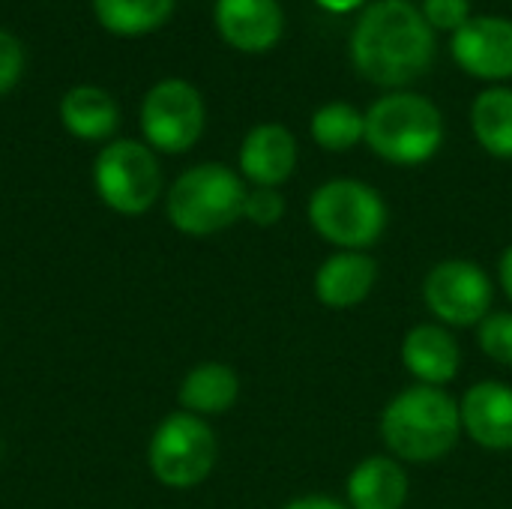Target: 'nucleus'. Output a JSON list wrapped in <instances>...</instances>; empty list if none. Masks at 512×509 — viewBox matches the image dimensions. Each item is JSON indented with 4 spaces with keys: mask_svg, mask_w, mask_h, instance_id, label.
Masks as SVG:
<instances>
[{
    "mask_svg": "<svg viewBox=\"0 0 512 509\" xmlns=\"http://www.w3.org/2000/svg\"><path fill=\"white\" fill-rule=\"evenodd\" d=\"M351 63L378 87H405L435 60V30L411 0L369 3L351 30Z\"/></svg>",
    "mask_w": 512,
    "mask_h": 509,
    "instance_id": "nucleus-1",
    "label": "nucleus"
},
{
    "mask_svg": "<svg viewBox=\"0 0 512 509\" xmlns=\"http://www.w3.org/2000/svg\"><path fill=\"white\" fill-rule=\"evenodd\" d=\"M378 432L387 453L402 465H435L462 441L459 399L444 387L411 384L384 405Z\"/></svg>",
    "mask_w": 512,
    "mask_h": 509,
    "instance_id": "nucleus-2",
    "label": "nucleus"
},
{
    "mask_svg": "<svg viewBox=\"0 0 512 509\" xmlns=\"http://www.w3.org/2000/svg\"><path fill=\"white\" fill-rule=\"evenodd\" d=\"M366 144L390 165H426L444 144V114L423 93L390 90L366 111Z\"/></svg>",
    "mask_w": 512,
    "mask_h": 509,
    "instance_id": "nucleus-3",
    "label": "nucleus"
},
{
    "mask_svg": "<svg viewBox=\"0 0 512 509\" xmlns=\"http://www.w3.org/2000/svg\"><path fill=\"white\" fill-rule=\"evenodd\" d=\"M249 186L222 162L186 168L165 192V216L186 237H213L243 219Z\"/></svg>",
    "mask_w": 512,
    "mask_h": 509,
    "instance_id": "nucleus-4",
    "label": "nucleus"
},
{
    "mask_svg": "<svg viewBox=\"0 0 512 509\" xmlns=\"http://www.w3.org/2000/svg\"><path fill=\"white\" fill-rule=\"evenodd\" d=\"M306 219L336 252H369L390 225V207L366 180L336 177L309 195Z\"/></svg>",
    "mask_w": 512,
    "mask_h": 509,
    "instance_id": "nucleus-5",
    "label": "nucleus"
},
{
    "mask_svg": "<svg viewBox=\"0 0 512 509\" xmlns=\"http://www.w3.org/2000/svg\"><path fill=\"white\" fill-rule=\"evenodd\" d=\"M219 459V441L204 417L174 411L150 435L147 465L156 483L174 492H189L207 483Z\"/></svg>",
    "mask_w": 512,
    "mask_h": 509,
    "instance_id": "nucleus-6",
    "label": "nucleus"
},
{
    "mask_svg": "<svg viewBox=\"0 0 512 509\" xmlns=\"http://www.w3.org/2000/svg\"><path fill=\"white\" fill-rule=\"evenodd\" d=\"M93 189L108 210L141 216L162 198V165L144 141L114 138L93 159Z\"/></svg>",
    "mask_w": 512,
    "mask_h": 509,
    "instance_id": "nucleus-7",
    "label": "nucleus"
},
{
    "mask_svg": "<svg viewBox=\"0 0 512 509\" xmlns=\"http://www.w3.org/2000/svg\"><path fill=\"white\" fill-rule=\"evenodd\" d=\"M138 123L144 144L153 153L180 156L201 141L207 126V105L192 81L162 78L144 93Z\"/></svg>",
    "mask_w": 512,
    "mask_h": 509,
    "instance_id": "nucleus-8",
    "label": "nucleus"
},
{
    "mask_svg": "<svg viewBox=\"0 0 512 509\" xmlns=\"http://www.w3.org/2000/svg\"><path fill=\"white\" fill-rule=\"evenodd\" d=\"M423 303L438 324L450 330H477L480 321L492 312L495 285L483 264L471 258H447L432 264L426 273Z\"/></svg>",
    "mask_w": 512,
    "mask_h": 509,
    "instance_id": "nucleus-9",
    "label": "nucleus"
},
{
    "mask_svg": "<svg viewBox=\"0 0 512 509\" xmlns=\"http://www.w3.org/2000/svg\"><path fill=\"white\" fill-rule=\"evenodd\" d=\"M459 69L480 81L512 78V21L501 15H471L450 39Z\"/></svg>",
    "mask_w": 512,
    "mask_h": 509,
    "instance_id": "nucleus-10",
    "label": "nucleus"
},
{
    "mask_svg": "<svg viewBox=\"0 0 512 509\" xmlns=\"http://www.w3.org/2000/svg\"><path fill=\"white\" fill-rule=\"evenodd\" d=\"M462 435L480 450L512 453V384L486 378L465 390L459 399Z\"/></svg>",
    "mask_w": 512,
    "mask_h": 509,
    "instance_id": "nucleus-11",
    "label": "nucleus"
},
{
    "mask_svg": "<svg viewBox=\"0 0 512 509\" xmlns=\"http://www.w3.org/2000/svg\"><path fill=\"white\" fill-rule=\"evenodd\" d=\"M300 147L288 126L282 123H258L243 135L237 168L240 177L261 189H279L297 171Z\"/></svg>",
    "mask_w": 512,
    "mask_h": 509,
    "instance_id": "nucleus-12",
    "label": "nucleus"
},
{
    "mask_svg": "<svg viewBox=\"0 0 512 509\" xmlns=\"http://www.w3.org/2000/svg\"><path fill=\"white\" fill-rule=\"evenodd\" d=\"M399 357L414 384L426 387L447 390V384H453L462 372V345L456 333L438 321L414 324L402 339Z\"/></svg>",
    "mask_w": 512,
    "mask_h": 509,
    "instance_id": "nucleus-13",
    "label": "nucleus"
},
{
    "mask_svg": "<svg viewBox=\"0 0 512 509\" xmlns=\"http://www.w3.org/2000/svg\"><path fill=\"white\" fill-rule=\"evenodd\" d=\"M213 21L219 36L246 54L270 51L285 27L279 0H216Z\"/></svg>",
    "mask_w": 512,
    "mask_h": 509,
    "instance_id": "nucleus-14",
    "label": "nucleus"
},
{
    "mask_svg": "<svg viewBox=\"0 0 512 509\" xmlns=\"http://www.w3.org/2000/svg\"><path fill=\"white\" fill-rule=\"evenodd\" d=\"M378 285V261L369 252H333L327 255L315 276L312 294L321 306L345 312L369 300Z\"/></svg>",
    "mask_w": 512,
    "mask_h": 509,
    "instance_id": "nucleus-15",
    "label": "nucleus"
},
{
    "mask_svg": "<svg viewBox=\"0 0 512 509\" xmlns=\"http://www.w3.org/2000/svg\"><path fill=\"white\" fill-rule=\"evenodd\" d=\"M411 495L408 471L390 453L360 459L345 480L348 509H405Z\"/></svg>",
    "mask_w": 512,
    "mask_h": 509,
    "instance_id": "nucleus-16",
    "label": "nucleus"
},
{
    "mask_svg": "<svg viewBox=\"0 0 512 509\" xmlns=\"http://www.w3.org/2000/svg\"><path fill=\"white\" fill-rule=\"evenodd\" d=\"M60 126L78 141H114L120 126L117 99L96 84H75L60 96Z\"/></svg>",
    "mask_w": 512,
    "mask_h": 509,
    "instance_id": "nucleus-17",
    "label": "nucleus"
},
{
    "mask_svg": "<svg viewBox=\"0 0 512 509\" xmlns=\"http://www.w3.org/2000/svg\"><path fill=\"white\" fill-rule=\"evenodd\" d=\"M237 399H240V378L228 363L219 360H207L189 369L177 390L180 411L204 420L228 414L237 405Z\"/></svg>",
    "mask_w": 512,
    "mask_h": 509,
    "instance_id": "nucleus-18",
    "label": "nucleus"
},
{
    "mask_svg": "<svg viewBox=\"0 0 512 509\" xmlns=\"http://www.w3.org/2000/svg\"><path fill=\"white\" fill-rule=\"evenodd\" d=\"M471 129L477 144L495 156L512 159V90L489 87L471 105Z\"/></svg>",
    "mask_w": 512,
    "mask_h": 509,
    "instance_id": "nucleus-19",
    "label": "nucleus"
},
{
    "mask_svg": "<svg viewBox=\"0 0 512 509\" xmlns=\"http://www.w3.org/2000/svg\"><path fill=\"white\" fill-rule=\"evenodd\" d=\"M177 0H90L102 30L114 36H144L159 30L174 15Z\"/></svg>",
    "mask_w": 512,
    "mask_h": 509,
    "instance_id": "nucleus-20",
    "label": "nucleus"
},
{
    "mask_svg": "<svg viewBox=\"0 0 512 509\" xmlns=\"http://www.w3.org/2000/svg\"><path fill=\"white\" fill-rule=\"evenodd\" d=\"M309 135L321 150L348 153L366 141V111L351 102H327L312 114Z\"/></svg>",
    "mask_w": 512,
    "mask_h": 509,
    "instance_id": "nucleus-21",
    "label": "nucleus"
},
{
    "mask_svg": "<svg viewBox=\"0 0 512 509\" xmlns=\"http://www.w3.org/2000/svg\"><path fill=\"white\" fill-rule=\"evenodd\" d=\"M477 348L483 357H489L495 366L512 369V312H489L477 327Z\"/></svg>",
    "mask_w": 512,
    "mask_h": 509,
    "instance_id": "nucleus-22",
    "label": "nucleus"
},
{
    "mask_svg": "<svg viewBox=\"0 0 512 509\" xmlns=\"http://www.w3.org/2000/svg\"><path fill=\"white\" fill-rule=\"evenodd\" d=\"M285 210H288V204L279 189L252 186L246 195V204H243V219L252 222L255 228H273L285 219Z\"/></svg>",
    "mask_w": 512,
    "mask_h": 509,
    "instance_id": "nucleus-23",
    "label": "nucleus"
},
{
    "mask_svg": "<svg viewBox=\"0 0 512 509\" xmlns=\"http://www.w3.org/2000/svg\"><path fill=\"white\" fill-rule=\"evenodd\" d=\"M420 12L432 30L456 33L471 18V0H423Z\"/></svg>",
    "mask_w": 512,
    "mask_h": 509,
    "instance_id": "nucleus-24",
    "label": "nucleus"
},
{
    "mask_svg": "<svg viewBox=\"0 0 512 509\" xmlns=\"http://www.w3.org/2000/svg\"><path fill=\"white\" fill-rule=\"evenodd\" d=\"M24 75V48L21 39L0 27V96H6Z\"/></svg>",
    "mask_w": 512,
    "mask_h": 509,
    "instance_id": "nucleus-25",
    "label": "nucleus"
},
{
    "mask_svg": "<svg viewBox=\"0 0 512 509\" xmlns=\"http://www.w3.org/2000/svg\"><path fill=\"white\" fill-rule=\"evenodd\" d=\"M282 509H348V504L330 495H303V498L288 501Z\"/></svg>",
    "mask_w": 512,
    "mask_h": 509,
    "instance_id": "nucleus-26",
    "label": "nucleus"
},
{
    "mask_svg": "<svg viewBox=\"0 0 512 509\" xmlns=\"http://www.w3.org/2000/svg\"><path fill=\"white\" fill-rule=\"evenodd\" d=\"M498 282H501V291L507 294V300L512 303V243L498 258Z\"/></svg>",
    "mask_w": 512,
    "mask_h": 509,
    "instance_id": "nucleus-27",
    "label": "nucleus"
},
{
    "mask_svg": "<svg viewBox=\"0 0 512 509\" xmlns=\"http://www.w3.org/2000/svg\"><path fill=\"white\" fill-rule=\"evenodd\" d=\"M318 6H324L327 12H354V9H360L366 0H315Z\"/></svg>",
    "mask_w": 512,
    "mask_h": 509,
    "instance_id": "nucleus-28",
    "label": "nucleus"
},
{
    "mask_svg": "<svg viewBox=\"0 0 512 509\" xmlns=\"http://www.w3.org/2000/svg\"><path fill=\"white\" fill-rule=\"evenodd\" d=\"M0 462H3V441H0Z\"/></svg>",
    "mask_w": 512,
    "mask_h": 509,
    "instance_id": "nucleus-29",
    "label": "nucleus"
}]
</instances>
